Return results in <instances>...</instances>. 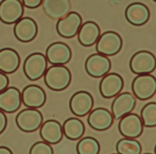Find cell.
Segmentation results:
<instances>
[{
    "label": "cell",
    "mask_w": 156,
    "mask_h": 154,
    "mask_svg": "<svg viewBox=\"0 0 156 154\" xmlns=\"http://www.w3.org/2000/svg\"><path fill=\"white\" fill-rule=\"evenodd\" d=\"M44 80L47 86L51 90L63 91L66 89L71 82V72L64 65H52L47 70Z\"/></svg>",
    "instance_id": "1"
},
{
    "label": "cell",
    "mask_w": 156,
    "mask_h": 154,
    "mask_svg": "<svg viewBox=\"0 0 156 154\" xmlns=\"http://www.w3.org/2000/svg\"><path fill=\"white\" fill-rule=\"evenodd\" d=\"M48 62L43 54L35 52L28 55L24 62V73L30 81H35L44 75L47 70Z\"/></svg>",
    "instance_id": "2"
},
{
    "label": "cell",
    "mask_w": 156,
    "mask_h": 154,
    "mask_svg": "<svg viewBox=\"0 0 156 154\" xmlns=\"http://www.w3.org/2000/svg\"><path fill=\"white\" fill-rule=\"evenodd\" d=\"M132 89L137 99L148 100L156 93V78L150 74L138 75L133 81Z\"/></svg>",
    "instance_id": "3"
},
{
    "label": "cell",
    "mask_w": 156,
    "mask_h": 154,
    "mask_svg": "<svg viewBox=\"0 0 156 154\" xmlns=\"http://www.w3.org/2000/svg\"><path fill=\"white\" fill-rule=\"evenodd\" d=\"M129 65L132 72L136 74H149L155 70L156 58L149 51H139L133 55Z\"/></svg>",
    "instance_id": "4"
},
{
    "label": "cell",
    "mask_w": 156,
    "mask_h": 154,
    "mask_svg": "<svg viewBox=\"0 0 156 154\" xmlns=\"http://www.w3.org/2000/svg\"><path fill=\"white\" fill-rule=\"evenodd\" d=\"M43 121L41 112L33 108L22 110L16 117V125L21 131L25 132H35L42 126Z\"/></svg>",
    "instance_id": "5"
},
{
    "label": "cell",
    "mask_w": 156,
    "mask_h": 154,
    "mask_svg": "<svg viewBox=\"0 0 156 154\" xmlns=\"http://www.w3.org/2000/svg\"><path fill=\"white\" fill-rule=\"evenodd\" d=\"M122 46V40L117 33L108 31L103 33L98 39L96 50L105 56H113L118 53Z\"/></svg>",
    "instance_id": "6"
},
{
    "label": "cell",
    "mask_w": 156,
    "mask_h": 154,
    "mask_svg": "<svg viewBox=\"0 0 156 154\" xmlns=\"http://www.w3.org/2000/svg\"><path fill=\"white\" fill-rule=\"evenodd\" d=\"M23 14V5L19 0H3L0 2V20L4 23L16 24Z\"/></svg>",
    "instance_id": "7"
},
{
    "label": "cell",
    "mask_w": 156,
    "mask_h": 154,
    "mask_svg": "<svg viewBox=\"0 0 156 154\" xmlns=\"http://www.w3.org/2000/svg\"><path fill=\"white\" fill-rule=\"evenodd\" d=\"M143 127L142 119L135 113H130L122 117L118 124L121 134L130 139L139 137L143 133Z\"/></svg>",
    "instance_id": "8"
},
{
    "label": "cell",
    "mask_w": 156,
    "mask_h": 154,
    "mask_svg": "<svg viewBox=\"0 0 156 154\" xmlns=\"http://www.w3.org/2000/svg\"><path fill=\"white\" fill-rule=\"evenodd\" d=\"M82 22V19L79 14L70 12L58 21L56 26L57 32L64 38H73L78 33Z\"/></svg>",
    "instance_id": "9"
},
{
    "label": "cell",
    "mask_w": 156,
    "mask_h": 154,
    "mask_svg": "<svg viewBox=\"0 0 156 154\" xmlns=\"http://www.w3.org/2000/svg\"><path fill=\"white\" fill-rule=\"evenodd\" d=\"M87 73L94 78H100L106 75L111 69V62L108 57L100 54L90 55L85 62Z\"/></svg>",
    "instance_id": "10"
},
{
    "label": "cell",
    "mask_w": 156,
    "mask_h": 154,
    "mask_svg": "<svg viewBox=\"0 0 156 154\" xmlns=\"http://www.w3.org/2000/svg\"><path fill=\"white\" fill-rule=\"evenodd\" d=\"M72 52L65 43L56 42L50 44L46 51V57L49 63L54 65H63L71 60Z\"/></svg>",
    "instance_id": "11"
},
{
    "label": "cell",
    "mask_w": 156,
    "mask_h": 154,
    "mask_svg": "<svg viewBox=\"0 0 156 154\" xmlns=\"http://www.w3.org/2000/svg\"><path fill=\"white\" fill-rule=\"evenodd\" d=\"M69 105L73 114L79 117H83L88 114L92 109L93 98L88 92L79 91L72 95Z\"/></svg>",
    "instance_id": "12"
},
{
    "label": "cell",
    "mask_w": 156,
    "mask_h": 154,
    "mask_svg": "<svg viewBox=\"0 0 156 154\" xmlns=\"http://www.w3.org/2000/svg\"><path fill=\"white\" fill-rule=\"evenodd\" d=\"M136 104V100L130 93L125 92L117 95L111 107L114 119L118 120L130 114L134 109Z\"/></svg>",
    "instance_id": "13"
},
{
    "label": "cell",
    "mask_w": 156,
    "mask_h": 154,
    "mask_svg": "<svg viewBox=\"0 0 156 154\" xmlns=\"http://www.w3.org/2000/svg\"><path fill=\"white\" fill-rule=\"evenodd\" d=\"M123 86L122 76L118 74L111 73L105 75L100 82V93L104 98H113L120 93Z\"/></svg>",
    "instance_id": "14"
},
{
    "label": "cell",
    "mask_w": 156,
    "mask_h": 154,
    "mask_svg": "<svg viewBox=\"0 0 156 154\" xmlns=\"http://www.w3.org/2000/svg\"><path fill=\"white\" fill-rule=\"evenodd\" d=\"M38 32L35 21L31 17L21 18L15 25L14 34L16 38L22 42H29L34 40Z\"/></svg>",
    "instance_id": "15"
},
{
    "label": "cell",
    "mask_w": 156,
    "mask_h": 154,
    "mask_svg": "<svg viewBox=\"0 0 156 154\" xmlns=\"http://www.w3.org/2000/svg\"><path fill=\"white\" fill-rule=\"evenodd\" d=\"M21 96L22 102L28 108H40L46 101V95L44 89L36 85L26 86L22 91Z\"/></svg>",
    "instance_id": "16"
},
{
    "label": "cell",
    "mask_w": 156,
    "mask_h": 154,
    "mask_svg": "<svg viewBox=\"0 0 156 154\" xmlns=\"http://www.w3.org/2000/svg\"><path fill=\"white\" fill-rule=\"evenodd\" d=\"M20 91L13 86L8 87L0 92V110L7 113L18 111L22 104Z\"/></svg>",
    "instance_id": "17"
},
{
    "label": "cell",
    "mask_w": 156,
    "mask_h": 154,
    "mask_svg": "<svg viewBox=\"0 0 156 154\" xmlns=\"http://www.w3.org/2000/svg\"><path fill=\"white\" fill-rule=\"evenodd\" d=\"M114 117L107 109L97 108L93 110L88 117L87 122L91 128L98 131H104L113 124Z\"/></svg>",
    "instance_id": "18"
},
{
    "label": "cell",
    "mask_w": 156,
    "mask_h": 154,
    "mask_svg": "<svg viewBox=\"0 0 156 154\" xmlns=\"http://www.w3.org/2000/svg\"><path fill=\"white\" fill-rule=\"evenodd\" d=\"M39 133L45 142L52 145L60 142L64 135L60 123L55 120H48L45 122L41 126Z\"/></svg>",
    "instance_id": "19"
},
{
    "label": "cell",
    "mask_w": 156,
    "mask_h": 154,
    "mask_svg": "<svg viewBox=\"0 0 156 154\" xmlns=\"http://www.w3.org/2000/svg\"><path fill=\"white\" fill-rule=\"evenodd\" d=\"M125 17L131 24L141 26L148 22L150 18V11L144 4L133 3L126 7Z\"/></svg>",
    "instance_id": "20"
},
{
    "label": "cell",
    "mask_w": 156,
    "mask_h": 154,
    "mask_svg": "<svg viewBox=\"0 0 156 154\" xmlns=\"http://www.w3.org/2000/svg\"><path fill=\"white\" fill-rule=\"evenodd\" d=\"M21 59L17 52L11 48L0 50V72L6 74L15 72L20 66Z\"/></svg>",
    "instance_id": "21"
},
{
    "label": "cell",
    "mask_w": 156,
    "mask_h": 154,
    "mask_svg": "<svg viewBox=\"0 0 156 154\" xmlns=\"http://www.w3.org/2000/svg\"><path fill=\"white\" fill-rule=\"evenodd\" d=\"M100 33L99 25L94 22L88 21L81 25L78 32V41L83 46H92L98 41Z\"/></svg>",
    "instance_id": "22"
},
{
    "label": "cell",
    "mask_w": 156,
    "mask_h": 154,
    "mask_svg": "<svg viewBox=\"0 0 156 154\" xmlns=\"http://www.w3.org/2000/svg\"><path fill=\"white\" fill-rule=\"evenodd\" d=\"M43 7L48 16L54 20L64 18L71 9L70 2L67 0H45Z\"/></svg>",
    "instance_id": "23"
},
{
    "label": "cell",
    "mask_w": 156,
    "mask_h": 154,
    "mask_svg": "<svg viewBox=\"0 0 156 154\" xmlns=\"http://www.w3.org/2000/svg\"><path fill=\"white\" fill-rule=\"evenodd\" d=\"M63 133L67 138L76 141L80 139L84 134L85 126L80 119L72 117L67 119L63 124Z\"/></svg>",
    "instance_id": "24"
},
{
    "label": "cell",
    "mask_w": 156,
    "mask_h": 154,
    "mask_svg": "<svg viewBox=\"0 0 156 154\" xmlns=\"http://www.w3.org/2000/svg\"><path fill=\"white\" fill-rule=\"evenodd\" d=\"M116 149L118 154H141L142 147L136 140L125 138L118 141Z\"/></svg>",
    "instance_id": "25"
},
{
    "label": "cell",
    "mask_w": 156,
    "mask_h": 154,
    "mask_svg": "<svg viewBox=\"0 0 156 154\" xmlns=\"http://www.w3.org/2000/svg\"><path fill=\"white\" fill-rule=\"evenodd\" d=\"M99 142L92 137H85L78 142L76 146L78 154H99L100 152Z\"/></svg>",
    "instance_id": "26"
},
{
    "label": "cell",
    "mask_w": 156,
    "mask_h": 154,
    "mask_svg": "<svg viewBox=\"0 0 156 154\" xmlns=\"http://www.w3.org/2000/svg\"><path fill=\"white\" fill-rule=\"evenodd\" d=\"M141 119L144 126L146 127L156 126V102L147 104L141 110Z\"/></svg>",
    "instance_id": "27"
},
{
    "label": "cell",
    "mask_w": 156,
    "mask_h": 154,
    "mask_svg": "<svg viewBox=\"0 0 156 154\" xmlns=\"http://www.w3.org/2000/svg\"><path fill=\"white\" fill-rule=\"evenodd\" d=\"M29 154H54L52 146L46 142H38L32 146Z\"/></svg>",
    "instance_id": "28"
},
{
    "label": "cell",
    "mask_w": 156,
    "mask_h": 154,
    "mask_svg": "<svg viewBox=\"0 0 156 154\" xmlns=\"http://www.w3.org/2000/svg\"><path fill=\"white\" fill-rule=\"evenodd\" d=\"M43 1L41 0H23L22 3L24 6L29 9H35L39 7L42 4Z\"/></svg>",
    "instance_id": "29"
},
{
    "label": "cell",
    "mask_w": 156,
    "mask_h": 154,
    "mask_svg": "<svg viewBox=\"0 0 156 154\" xmlns=\"http://www.w3.org/2000/svg\"><path fill=\"white\" fill-rule=\"evenodd\" d=\"M9 83V80L7 75L0 72V92L7 88Z\"/></svg>",
    "instance_id": "30"
},
{
    "label": "cell",
    "mask_w": 156,
    "mask_h": 154,
    "mask_svg": "<svg viewBox=\"0 0 156 154\" xmlns=\"http://www.w3.org/2000/svg\"><path fill=\"white\" fill-rule=\"evenodd\" d=\"M7 117L3 112L0 110V135L3 132L7 126Z\"/></svg>",
    "instance_id": "31"
},
{
    "label": "cell",
    "mask_w": 156,
    "mask_h": 154,
    "mask_svg": "<svg viewBox=\"0 0 156 154\" xmlns=\"http://www.w3.org/2000/svg\"><path fill=\"white\" fill-rule=\"evenodd\" d=\"M0 154H13L12 151L5 146H0Z\"/></svg>",
    "instance_id": "32"
},
{
    "label": "cell",
    "mask_w": 156,
    "mask_h": 154,
    "mask_svg": "<svg viewBox=\"0 0 156 154\" xmlns=\"http://www.w3.org/2000/svg\"><path fill=\"white\" fill-rule=\"evenodd\" d=\"M154 152H155V154H156V145L155 146Z\"/></svg>",
    "instance_id": "33"
},
{
    "label": "cell",
    "mask_w": 156,
    "mask_h": 154,
    "mask_svg": "<svg viewBox=\"0 0 156 154\" xmlns=\"http://www.w3.org/2000/svg\"><path fill=\"white\" fill-rule=\"evenodd\" d=\"M150 154V153H145V154Z\"/></svg>",
    "instance_id": "34"
},
{
    "label": "cell",
    "mask_w": 156,
    "mask_h": 154,
    "mask_svg": "<svg viewBox=\"0 0 156 154\" xmlns=\"http://www.w3.org/2000/svg\"></svg>",
    "instance_id": "35"
}]
</instances>
